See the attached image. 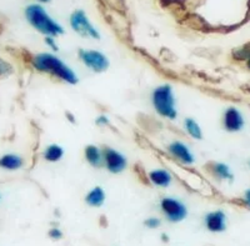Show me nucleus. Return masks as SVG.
Returning a JSON list of instances; mask_svg holds the SVG:
<instances>
[{"mask_svg": "<svg viewBox=\"0 0 250 246\" xmlns=\"http://www.w3.org/2000/svg\"><path fill=\"white\" fill-rule=\"evenodd\" d=\"M33 68L39 73L48 74L50 77L59 79L69 85H77L79 77L64 60L53 53H40L30 58Z\"/></svg>", "mask_w": 250, "mask_h": 246, "instance_id": "f257e3e1", "label": "nucleus"}, {"mask_svg": "<svg viewBox=\"0 0 250 246\" xmlns=\"http://www.w3.org/2000/svg\"><path fill=\"white\" fill-rule=\"evenodd\" d=\"M25 17L35 30H38L44 37L58 38L65 33L62 24L48 14L45 9L39 4H31L25 9Z\"/></svg>", "mask_w": 250, "mask_h": 246, "instance_id": "f03ea898", "label": "nucleus"}, {"mask_svg": "<svg viewBox=\"0 0 250 246\" xmlns=\"http://www.w3.org/2000/svg\"><path fill=\"white\" fill-rule=\"evenodd\" d=\"M151 105L158 115L169 120L178 118L176 100L174 95L173 86L170 84H163L156 86L150 95Z\"/></svg>", "mask_w": 250, "mask_h": 246, "instance_id": "7ed1b4c3", "label": "nucleus"}, {"mask_svg": "<svg viewBox=\"0 0 250 246\" xmlns=\"http://www.w3.org/2000/svg\"><path fill=\"white\" fill-rule=\"evenodd\" d=\"M78 58L80 62L94 73H104L110 66V60L104 53L93 49H79Z\"/></svg>", "mask_w": 250, "mask_h": 246, "instance_id": "20e7f679", "label": "nucleus"}, {"mask_svg": "<svg viewBox=\"0 0 250 246\" xmlns=\"http://www.w3.org/2000/svg\"><path fill=\"white\" fill-rule=\"evenodd\" d=\"M71 29L82 35L83 38H90V39H100V33L95 26L93 25L90 20H89L88 15L84 10L78 9L71 13L70 19H69Z\"/></svg>", "mask_w": 250, "mask_h": 246, "instance_id": "39448f33", "label": "nucleus"}, {"mask_svg": "<svg viewBox=\"0 0 250 246\" xmlns=\"http://www.w3.org/2000/svg\"><path fill=\"white\" fill-rule=\"evenodd\" d=\"M160 210L163 215L170 223H180L188 216V207L182 200L170 196H164L160 199Z\"/></svg>", "mask_w": 250, "mask_h": 246, "instance_id": "423d86ee", "label": "nucleus"}, {"mask_svg": "<svg viewBox=\"0 0 250 246\" xmlns=\"http://www.w3.org/2000/svg\"><path fill=\"white\" fill-rule=\"evenodd\" d=\"M103 153H104V167L111 174H122L126 166H128V160L125 155L117 149H113L110 146H103Z\"/></svg>", "mask_w": 250, "mask_h": 246, "instance_id": "0eeeda50", "label": "nucleus"}, {"mask_svg": "<svg viewBox=\"0 0 250 246\" xmlns=\"http://www.w3.org/2000/svg\"><path fill=\"white\" fill-rule=\"evenodd\" d=\"M222 124L228 133H239L245 126L244 115L235 106H229L223 113Z\"/></svg>", "mask_w": 250, "mask_h": 246, "instance_id": "6e6552de", "label": "nucleus"}, {"mask_svg": "<svg viewBox=\"0 0 250 246\" xmlns=\"http://www.w3.org/2000/svg\"><path fill=\"white\" fill-rule=\"evenodd\" d=\"M168 153L183 165H193L195 163V156L190 150V147L179 140L171 142L168 145Z\"/></svg>", "mask_w": 250, "mask_h": 246, "instance_id": "1a4fd4ad", "label": "nucleus"}, {"mask_svg": "<svg viewBox=\"0 0 250 246\" xmlns=\"http://www.w3.org/2000/svg\"><path fill=\"white\" fill-rule=\"evenodd\" d=\"M204 224L210 232H223L227 230V215L223 210H214L205 215Z\"/></svg>", "mask_w": 250, "mask_h": 246, "instance_id": "9d476101", "label": "nucleus"}, {"mask_svg": "<svg viewBox=\"0 0 250 246\" xmlns=\"http://www.w3.org/2000/svg\"><path fill=\"white\" fill-rule=\"evenodd\" d=\"M84 158L86 163L90 166L95 169L104 167V153H103V147H99L98 145L89 144L84 149Z\"/></svg>", "mask_w": 250, "mask_h": 246, "instance_id": "9b49d317", "label": "nucleus"}, {"mask_svg": "<svg viewBox=\"0 0 250 246\" xmlns=\"http://www.w3.org/2000/svg\"><path fill=\"white\" fill-rule=\"evenodd\" d=\"M208 171L216 178L218 180H224V181H233L234 180V174L231 171L230 166L224 163L219 162H211L208 164Z\"/></svg>", "mask_w": 250, "mask_h": 246, "instance_id": "f8f14e48", "label": "nucleus"}, {"mask_svg": "<svg viewBox=\"0 0 250 246\" xmlns=\"http://www.w3.org/2000/svg\"><path fill=\"white\" fill-rule=\"evenodd\" d=\"M150 184L159 187H168L173 183V175L165 169H154L148 174Z\"/></svg>", "mask_w": 250, "mask_h": 246, "instance_id": "ddd939ff", "label": "nucleus"}, {"mask_svg": "<svg viewBox=\"0 0 250 246\" xmlns=\"http://www.w3.org/2000/svg\"><path fill=\"white\" fill-rule=\"evenodd\" d=\"M106 194L102 186H94L85 195V203L91 207H100L105 203Z\"/></svg>", "mask_w": 250, "mask_h": 246, "instance_id": "4468645a", "label": "nucleus"}, {"mask_svg": "<svg viewBox=\"0 0 250 246\" xmlns=\"http://www.w3.org/2000/svg\"><path fill=\"white\" fill-rule=\"evenodd\" d=\"M24 160L17 154H5L0 158V167L6 170H18L23 166Z\"/></svg>", "mask_w": 250, "mask_h": 246, "instance_id": "2eb2a0df", "label": "nucleus"}, {"mask_svg": "<svg viewBox=\"0 0 250 246\" xmlns=\"http://www.w3.org/2000/svg\"><path fill=\"white\" fill-rule=\"evenodd\" d=\"M64 156V149L58 144H50L43 153V158L49 163L60 162Z\"/></svg>", "mask_w": 250, "mask_h": 246, "instance_id": "dca6fc26", "label": "nucleus"}, {"mask_svg": "<svg viewBox=\"0 0 250 246\" xmlns=\"http://www.w3.org/2000/svg\"><path fill=\"white\" fill-rule=\"evenodd\" d=\"M184 129L187 130L188 135L195 140H202L203 139V130L199 123L196 122L193 118H187L184 120Z\"/></svg>", "mask_w": 250, "mask_h": 246, "instance_id": "f3484780", "label": "nucleus"}, {"mask_svg": "<svg viewBox=\"0 0 250 246\" xmlns=\"http://www.w3.org/2000/svg\"><path fill=\"white\" fill-rule=\"evenodd\" d=\"M12 73L13 66L8 62H5V60L0 58V78H6Z\"/></svg>", "mask_w": 250, "mask_h": 246, "instance_id": "a211bd4d", "label": "nucleus"}, {"mask_svg": "<svg viewBox=\"0 0 250 246\" xmlns=\"http://www.w3.org/2000/svg\"><path fill=\"white\" fill-rule=\"evenodd\" d=\"M144 225L148 229H158L162 225V220L158 218H148L144 221Z\"/></svg>", "mask_w": 250, "mask_h": 246, "instance_id": "6ab92c4d", "label": "nucleus"}, {"mask_svg": "<svg viewBox=\"0 0 250 246\" xmlns=\"http://www.w3.org/2000/svg\"><path fill=\"white\" fill-rule=\"evenodd\" d=\"M48 235L49 238L53 239V240H60V239H62V231L59 227H53V229H50Z\"/></svg>", "mask_w": 250, "mask_h": 246, "instance_id": "aec40b11", "label": "nucleus"}, {"mask_svg": "<svg viewBox=\"0 0 250 246\" xmlns=\"http://www.w3.org/2000/svg\"><path fill=\"white\" fill-rule=\"evenodd\" d=\"M44 41H45L46 45H48L53 51H59V45H58V42H57V40H55V38L45 37Z\"/></svg>", "mask_w": 250, "mask_h": 246, "instance_id": "412c9836", "label": "nucleus"}, {"mask_svg": "<svg viewBox=\"0 0 250 246\" xmlns=\"http://www.w3.org/2000/svg\"><path fill=\"white\" fill-rule=\"evenodd\" d=\"M109 118L106 115H99L95 119V124L98 125V126H105V125H109Z\"/></svg>", "mask_w": 250, "mask_h": 246, "instance_id": "4be33fe9", "label": "nucleus"}, {"mask_svg": "<svg viewBox=\"0 0 250 246\" xmlns=\"http://www.w3.org/2000/svg\"><path fill=\"white\" fill-rule=\"evenodd\" d=\"M244 203L247 206L250 207V189H248L244 194Z\"/></svg>", "mask_w": 250, "mask_h": 246, "instance_id": "5701e85b", "label": "nucleus"}, {"mask_svg": "<svg viewBox=\"0 0 250 246\" xmlns=\"http://www.w3.org/2000/svg\"><path fill=\"white\" fill-rule=\"evenodd\" d=\"M245 65H247V68L250 70V57L245 60Z\"/></svg>", "mask_w": 250, "mask_h": 246, "instance_id": "b1692460", "label": "nucleus"}, {"mask_svg": "<svg viewBox=\"0 0 250 246\" xmlns=\"http://www.w3.org/2000/svg\"><path fill=\"white\" fill-rule=\"evenodd\" d=\"M38 1H40V3H49L50 0H38Z\"/></svg>", "mask_w": 250, "mask_h": 246, "instance_id": "393cba45", "label": "nucleus"}, {"mask_svg": "<svg viewBox=\"0 0 250 246\" xmlns=\"http://www.w3.org/2000/svg\"><path fill=\"white\" fill-rule=\"evenodd\" d=\"M249 166H250V160H249Z\"/></svg>", "mask_w": 250, "mask_h": 246, "instance_id": "a878e982", "label": "nucleus"}]
</instances>
